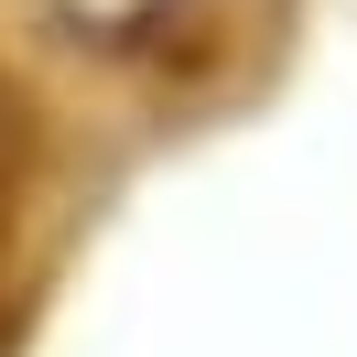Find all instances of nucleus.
<instances>
[{
  "instance_id": "obj_1",
  "label": "nucleus",
  "mask_w": 357,
  "mask_h": 357,
  "mask_svg": "<svg viewBox=\"0 0 357 357\" xmlns=\"http://www.w3.org/2000/svg\"><path fill=\"white\" fill-rule=\"evenodd\" d=\"M76 22H109V33H130V22H152V11H174V0H66Z\"/></svg>"
}]
</instances>
